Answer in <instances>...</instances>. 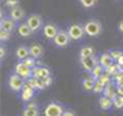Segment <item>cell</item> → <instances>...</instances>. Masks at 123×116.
<instances>
[{"label": "cell", "mask_w": 123, "mask_h": 116, "mask_svg": "<svg viewBox=\"0 0 123 116\" xmlns=\"http://www.w3.org/2000/svg\"><path fill=\"white\" fill-rule=\"evenodd\" d=\"M84 31H86V35H88L91 38H97L103 32V25L97 19H90L84 23Z\"/></svg>", "instance_id": "cell-1"}, {"label": "cell", "mask_w": 123, "mask_h": 116, "mask_svg": "<svg viewBox=\"0 0 123 116\" xmlns=\"http://www.w3.org/2000/svg\"><path fill=\"white\" fill-rule=\"evenodd\" d=\"M64 110V106L59 102H49L43 109V116H62Z\"/></svg>", "instance_id": "cell-2"}, {"label": "cell", "mask_w": 123, "mask_h": 116, "mask_svg": "<svg viewBox=\"0 0 123 116\" xmlns=\"http://www.w3.org/2000/svg\"><path fill=\"white\" fill-rule=\"evenodd\" d=\"M67 32H68L71 41H81L84 38V35H86L84 25H81V23H73V25H70V28H68Z\"/></svg>", "instance_id": "cell-3"}, {"label": "cell", "mask_w": 123, "mask_h": 116, "mask_svg": "<svg viewBox=\"0 0 123 116\" xmlns=\"http://www.w3.org/2000/svg\"><path fill=\"white\" fill-rule=\"evenodd\" d=\"M7 84H9V89H10L12 91L18 93V91H22V89H23V86H25V80H23L20 76H18L16 73H13V74L9 76Z\"/></svg>", "instance_id": "cell-4"}, {"label": "cell", "mask_w": 123, "mask_h": 116, "mask_svg": "<svg viewBox=\"0 0 123 116\" xmlns=\"http://www.w3.org/2000/svg\"><path fill=\"white\" fill-rule=\"evenodd\" d=\"M54 45L56 46V48H65V46H68L70 45V42H71V38H70V35H68V32L67 31H62V29H59V32H58V35L54 38Z\"/></svg>", "instance_id": "cell-5"}, {"label": "cell", "mask_w": 123, "mask_h": 116, "mask_svg": "<svg viewBox=\"0 0 123 116\" xmlns=\"http://www.w3.org/2000/svg\"><path fill=\"white\" fill-rule=\"evenodd\" d=\"M26 23H28V26L32 29V32H38V31H41V29L43 28V20H42V18H41L39 15H36V13L29 15V16L26 18Z\"/></svg>", "instance_id": "cell-6"}, {"label": "cell", "mask_w": 123, "mask_h": 116, "mask_svg": "<svg viewBox=\"0 0 123 116\" xmlns=\"http://www.w3.org/2000/svg\"><path fill=\"white\" fill-rule=\"evenodd\" d=\"M58 32H59V28L55 23H45L42 28V33L48 41H54V38L58 35Z\"/></svg>", "instance_id": "cell-7"}, {"label": "cell", "mask_w": 123, "mask_h": 116, "mask_svg": "<svg viewBox=\"0 0 123 116\" xmlns=\"http://www.w3.org/2000/svg\"><path fill=\"white\" fill-rule=\"evenodd\" d=\"M98 64V58L94 55V57H90V58H80V65L83 67L84 71L87 73H91V70Z\"/></svg>", "instance_id": "cell-8"}, {"label": "cell", "mask_w": 123, "mask_h": 116, "mask_svg": "<svg viewBox=\"0 0 123 116\" xmlns=\"http://www.w3.org/2000/svg\"><path fill=\"white\" fill-rule=\"evenodd\" d=\"M15 73H16L18 76H20L23 80H29V78L32 77V70H31L28 65H25L22 61H19V63L15 65Z\"/></svg>", "instance_id": "cell-9"}, {"label": "cell", "mask_w": 123, "mask_h": 116, "mask_svg": "<svg viewBox=\"0 0 123 116\" xmlns=\"http://www.w3.org/2000/svg\"><path fill=\"white\" fill-rule=\"evenodd\" d=\"M0 29L7 31V32H13L15 29H18V22H15L9 16H5V18H2V20H0Z\"/></svg>", "instance_id": "cell-10"}, {"label": "cell", "mask_w": 123, "mask_h": 116, "mask_svg": "<svg viewBox=\"0 0 123 116\" xmlns=\"http://www.w3.org/2000/svg\"><path fill=\"white\" fill-rule=\"evenodd\" d=\"M32 77H36V78H48L51 77V70L48 67H43V65H36L33 70H32Z\"/></svg>", "instance_id": "cell-11"}, {"label": "cell", "mask_w": 123, "mask_h": 116, "mask_svg": "<svg viewBox=\"0 0 123 116\" xmlns=\"http://www.w3.org/2000/svg\"><path fill=\"white\" fill-rule=\"evenodd\" d=\"M39 113H41L39 106L35 102H32V103H29V104L25 106V109L22 112V116H39Z\"/></svg>", "instance_id": "cell-12"}, {"label": "cell", "mask_w": 123, "mask_h": 116, "mask_svg": "<svg viewBox=\"0 0 123 116\" xmlns=\"http://www.w3.org/2000/svg\"><path fill=\"white\" fill-rule=\"evenodd\" d=\"M25 16H26V13H25V10L20 6L13 7V9L9 10V18H12L15 22H20L22 19H25Z\"/></svg>", "instance_id": "cell-13"}, {"label": "cell", "mask_w": 123, "mask_h": 116, "mask_svg": "<svg viewBox=\"0 0 123 116\" xmlns=\"http://www.w3.org/2000/svg\"><path fill=\"white\" fill-rule=\"evenodd\" d=\"M29 52H31V57H33V58H41L43 54H45V49H43V46L42 45H39V44H33V45H31L29 46Z\"/></svg>", "instance_id": "cell-14"}, {"label": "cell", "mask_w": 123, "mask_h": 116, "mask_svg": "<svg viewBox=\"0 0 123 116\" xmlns=\"http://www.w3.org/2000/svg\"><path fill=\"white\" fill-rule=\"evenodd\" d=\"M16 58L19 61H23V60H26L28 57H31V52H29V48L26 46V45H20L18 49H16Z\"/></svg>", "instance_id": "cell-15"}, {"label": "cell", "mask_w": 123, "mask_h": 116, "mask_svg": "<svg viewBox=\"0 0 123 116\" xmlns=\"http://www.w3.org/2000/svg\"><path fill=\"white\" fill-rule=\"evenodd\" d=\"M18 33L22 36V38H29L33 32H32V29L28 26V23L25 22V23H18Z\"/></svg>", "instance_id": "cell-16"}, {"label": "cell", "mask_w": 123, "mask_h": 116, "mask_svg": "<svg viewBox=\"0 0 123 116\" xmlns=\"http://www.w3.org/2000/svg\"><path fill=\"white\" fill-rule=\"evenodd\" d=\"M113 58L110 57V54L109 52H104V54H101L100 57H98V64L101 65V67H104V70L109 67V65H111L113 64Z\"/></svg>", "instance_id": "cell-17"}, {"label": "cell", "mask_w": 123, "mask_h": 116, "mask_svg": "<svg viewBox=\"0 0 123 116\" xmlns=\"http://www.w3.org/2000/svg\"><path fill=\"white\" fill-rule=\"evenodd\" d=\"M33 96H35V89H32V87H23L22 91H20V99H22L23 102L32 100Z\"/></svg>", "instance_id": "cell-18"}, {"label": "cell", "mask_w": 123, "mask_h": 116, "mask_svg": "<svg viewBox=\"0 0 123 116\" xmlns=\"http://www.w3.org/2000/svg\"><path fill=\"white\" fill-rule=\"evenodd\" d=\"M98 104H100V109L101 110H110L113 107V100L109 99V97H106V96H100Z\"/></svg>", "instance_id": "cell-19"}, {"label": "cell", "mask_w": 123, "mask_h": 116, "mask_svg": "<svg viewBox=\"0 0 123 116\" xmlns=\"http://www.w3.org/2000/svg\"><path fill=\"white\" fill-rule=\"evenodd\" d=\"M94 84H96L94 78H91V77H84L83 78V90L84 91H87V93L93 91L94 90Z\"/></svg>", "instance_id": "cell-20"}, {"label": "cell", "mask_w": 123, "mask_h": 116, "mask_svg": "<svg viewBox=\"0 0 123 116\" xmlns=\"http://www.w3.org/2000/svg\"><path fill=\"white\" fill-rule=\"evenodd\" d=\"M101 96H106V97H109V99H116L117 97V91H116V86L111 83V84H109V86H106V89H104V91H103V94Z\"/></svg>", "instance_id": "cell-21"}, {"label": "cell", "mask_w": 123, "mask_h": 116, "mask_svg": "<svg viewBox=\"0 0 123 116\" xmlns=\"http://www.w3.org/2000/svg\"><path fill=\"white\" fill-rule=\"evenodd\" d=\"M103 74H104V67H101L100 64H97V65H96V67L91 70V73H90V77H91V78H94V80L97 81V80H98V78H100Z\"/></svg>", "instance_id": "cell-22"}, {"label": "cell", "mask_w": 123, "mask_h": 116, "mask_svg": "<svg viewBox=\"0 0 123 116\" xmlns=\"http://www.w3.org/2000/svg\"><path fill=\"white\" fill-rule=\"evenodd\" d=\"M78 57L80 58H90V57H94V49L93 46H83L78 52Z\"/></svg>", "instance_id": "cell-23"}, {"label": "cell", "mask_w": 123, "mask_h": 116, "mask_svg": "<svg viewBox=\"0 0 123 116\" xmlns=\"http://www.w3.org/2000/svg\"><path fill=\"white\" fill-rule=\"evenodd\" d=\"M122 71V67L117 64V63H114V64H111V65H109L106 70H104V73H107L109 76H111V77H114L116 74H119Z\"/></svg>", "instance_id": "cell-24"}, {"label": "cell", "mask_w": 123, "mask_h": 116, "mask_svg": "<svg viewBox=\"0 0 123 116\" xmlns=\"http://www.w3.org/2000/svg\"><path fill=\"white\" fill-rule=\"evenodd\" d=\"M104 89H106V86H104L100 80H97L96 84H94V90H93V93H96V94H103Z\"/></svg>", "instance_id": "cell-25"}, {"label": "cell", "mask_w": 123, "mask_h": 116, "mask_svg": "<svg viewBox=\"0 0 123 116\" xmlns=\"http://www.w3.org/2000/svg\"><path fill=\"white\" fill-rule=\"evenodd\" d=\"M22 63H23L25 65H28L31 70H33V68L36 67V58H33V57H28L26 60H23Z\"/></svg>", "instance_id": "cell-26"}, {"label": "cell", "mask_w": 123, "mask_h": 116, "mask_svg": "<svg viewBox=\"0 0 123 116\" xmlns=\"http://www.w3.org/2000/svg\"><path fill=\"white\" fill-rule=\"evenodd\" d=\"M80 5L86 9H90V7H94L97 5V0H78Z\"/></svg>", "instance_id": "cell-27"}, {"label": "cell", "mask_w": 123, "mask_h": 116, "mask_svg": "<svg viewBox=\"0 0 123 116\" xmlns=\"http://www.w3.org/2000/svg\"><path fill=\"white\" fill-rule=\"evenodd\" d=\"M98 80H100L104 86H109V84H111V83H113V77H111V76H109L107 73H104V74H103Z\"/></svg>", "instance_id": "cell-28"}, {"label": "cell", "mask_w": 123, "mask_h": 116, "mask_svg": "<svg viewBox=\"0 0 123 116\" xmlns=\"http://www.w3.org/2000/svg\"><path fill=\"white\" fill-rule=\"evenodd\" d=\"M113 107L114 109H123V96H119L116 99H113Z\"/></svg>", "instance_id": "cell-29"}, {"label": "cell", "mask_w": 123, "mask_h": 116, "mask_svg": "<svg viewBox=\"0 0 123 116\" xmlns=\"http://www.w3.org/2000/svg\"><path fill=\"white\" fill-rule=\"evenodd\" d=\"M113 84L114 86H123V73L122 71L113 77Z\"/></svg>", "instance_id": "cell-30"}, {"label": "cell", "mask_w": 123, "mask_h": 116, "mask_svg": "<svg viewBox=\"0 0 123 116\" xmlns=\"http://www.w3.org/2000/svg\"><path fill=\"white\" fill-rule=\"evenodd\" d=\"M19 3H20V0H5V5H6V7H9V9L18 7Z\"/></svg>", "instance_id": "cell-31"}, {"label": "cell", "mask_w": 123, "mask_h": 116, "mask_svg": "<svg viewBox=\"0 0 123 116\" xmlns=\"http://www.w3.org/2000/svg\"><path fill=\"white\" fill-rule=\"evenodd\" d=\"M109 54H110V57L113 58V60H114V61H117V60H119V58H120V57H123V51H119V49H114V51H110Z\"/></svg>", "instance_id": "cell-32"}, {"label": "cell", "mask_w": 123, "mask_h": 116, "mask_svg": "<svg viewBox=\"0 0 123 116\" xmlns=\"http://www.w3.org/2000/svg\"><path fill=\"white\" fill-rule=\"evenodd\" d=\"M10 35H12V32H7V31H2V29H0V39H2V42L9 41L10 39Z\"/></svg>", "instance_id": "cell-33"}, {"label": "cell", "mask_w": 123, "mask_h": 116, "mask_svg": "<svg viewBox=\"0 0 123 116\" xmlns=\"http://www.w3.org/2000/svg\"><path fill=\"white\" fill-rule=\"evenodd\" d=\"M5 58H6V48L5 46H0V60L5 61Z\"/></svg>", "instance_id": "cell-34"}, {"label": "cell", "mask_w": 123, "mask_h": 116, "mask_svg": "<svg viewBox=\"0 0 123 116\" xmlns=\"http://www.w3.org/2000/svg\"><path fill=\"white\" fill-rule=\"evenodd\" d=\"M42 81H43V84H45V87H49V86L52 84V81H54V80H52V76H51V77H48V78H43Z\"/></svg>", "instance_id": "cell-35"}, {"label": "cell", "mask_w": 123, "mask_h": 116, "mask_svg": "<svg viewBox=\"0 0 123 116\" xmlns=\"http://www.w3.org/2000/svg\"><path fill=\"white\" fill-rule=\"evenodd\" d=\"M62 116H75V112L71 110V109H65L64 113H62Z\"/></svg>", "instance_id": "cell-36"}, {"label": "cell", "mask_w": 123, "mask_h": 116, "mask_svg": "<svg viewBox=\"0 0 123 116\" xmlns=\"http://www.w3.org/2000/svg\"><path fill=\"white\" fill-rule=\"evenodd\" d=\"M116 91L119 96H123V86H116Z\"/></svg>", "instance_id": "cell-37"}, {"label": "cell", "mask_w": 123, "mask_h": 116, "mask_svg": "<svg viewBox=\"0 0 123 116\" xmlns=\"http://www.w3.org/2000/svg\"><path fill=\"white\" fill-rule=\"evenodd\" d=\"M117 31H119V32H122V33H123V20H120V22H119V23H117Z\"/></svg>", "instance_id": "cell-38"}, {"label": "cell", "mask_w": 123, "mask_h": 116, "mask_svg": "<svg viewBox=\"0 0 123 116\" xmlns=\"http://www.w3.org/2000/svg\"><path fill=\"white\" fill-rule=\"evenodd\" d=\"M116 63H117V64H119L120 67H123V57H120V58H119V60H117Z\"/></svg>", "instance_id": "cell-39"}, {"label": "cell", "mask_w": 123, "mask_h": 116, "mask_svg": "<svg viewBox=\"0 0 123 116\" xmlns=\"http://www.w3.org/2000/svg\"><path fill=\"white\" fill-rule=\"evenodd\" d=\"M122 73H123V67H122Z\"/></svg>", "instance_id": "cell-40"}]
</instances>
